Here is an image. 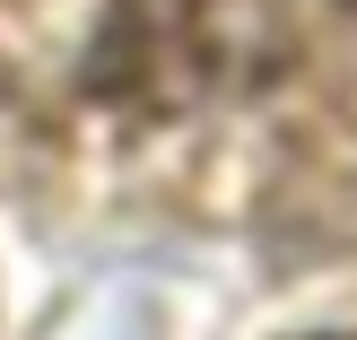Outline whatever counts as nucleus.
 Instances as JSON below:
<instances>
[]
</instances>
